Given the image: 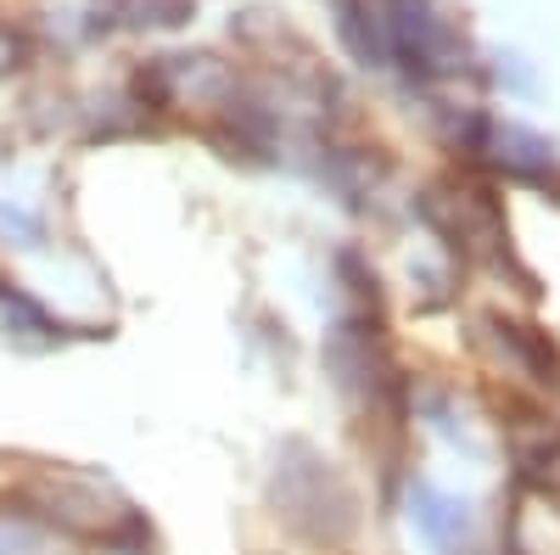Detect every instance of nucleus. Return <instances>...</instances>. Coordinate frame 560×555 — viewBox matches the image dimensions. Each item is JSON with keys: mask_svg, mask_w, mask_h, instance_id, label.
Segmentation results:
<instances>
[{"mask_svg": "<svg viewBox=\"0 0 560 555\" xmlns=\"http://www.w3.org/2000/svg\"><path fill=\"white\" fill-rule=\"evenodd\" d=\"M482 152L499 163V169H510V174H549V147L538 141L533 129H522V124H488V135H482Z\"/></svg>", "mask_w": 560, "mask_h": 555, "instance_id": "f257e3e1", "label": "nucleus"}, {"mask_svg": "<svg viewBox=\"0 0 560 555\" xmlns=\"http://www.w3.org/2000/svg\"><path fill=\"white\" fill-rule=\"evenodd\" d=\"M409 505H415V511H409V517H415V528L427 533L432 544H454V539L465 533V511H459L454 499H443V494H432V488H415V499H409Z\"/></svg>", "mask_w": 560, "mask_h": 555, "instance_id": "f03ea898", "label": "nucleus"}]
</instances>
